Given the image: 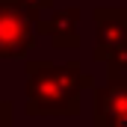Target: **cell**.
Here are the masks:
<instances>
[{"label":"cell","mask_w":127,"mask_h":127,"mask_svg":"<svg viewBox=\"0 0 127 127\" xmlns=\"http://www.w3.org/2000/svg\"><path fill=\"white\" fill-rule=\"evenodd\" d=\"M27 83V112L30 115H77L80 95L95 89V77L80 71L77 59L53 62V59H27L24 65Z\"/></svg>","instance_id":"cell-1"},{"label":"cell","mask_w":127,"mask_h":127,"mask_svg":"<svg viewBox=\"0 0 127 127\" xmlns=\"http://www.w3.org/2000/svg\"><path fill=\"white\" fill-rule=\"evenodd\" d=\"M38 44V15L15 0H0V59H24Z\"/></svg>","instance_id":"cell-2"},{"label":"cell","mask_w":127,"mask_h":127,"mask_svg":"<svg viewBox=\"0 0 127 127\" xmlns=\"http://www.w3.org/2000/svg\"><path fill=\"white\" fill-rule=\"evenodd\" d=\"M92 18H95L92 59L103 62L115 47H121L127 41V6H97Z\"/></svg>","instance_id":"cell-3"},{"label":"cell","mask_w":127,"mask_h":127,"mask_svg":"<svg viewBox=\"0 0 127 127\" xmlns=\"http://www.w3.org/2000/svg\"><path fill=\"white\" fill-rule=\"evenodd\" d=\"M127 112V74L106 77L103 86L92 89V127H112Z\"/></svg>","instance_id":"cell-4"},{"label":"cell","mask_w":127,"mask_h":127,"mask_svg":"<svg viewBox=\"0 0 127 127\" xmlns=\"http://www.w3.org/2000/svg\"><path fill=\"white\" fill-rule=\"evenodd\" d=\"M38 32H44L56 50H77L80 47V9L65 6V9H53L47 18L41 15Z\"/></svg>","instance_id":"cell-5"},{"label":"cell","mask_w":127,"mask_h":127,"mask_svg":"<svg viewBox=\"0 0 127 127\" xmlns=\"http://www.w3.org/2000/svg\"><path fill=\"white\" fill-rule=\"evenodd\" d=\"M103 65H106V77H124L127 74V41L121 47H115V50L103 59Z\"/></svg>","instance_id":"cell-6"},{"label":"cell","mask_w":127,"mask_h":127,"mask_svg":"<svg viewBox=\"0 0 127 127\" xmlns=\"http://www.w3.org/2000/svg\"><path fill=\"white\" fill-rule=\"evenodd\" d=\"M15 3H21V6H24L27 12L38 15V18H41V15H44L47 9H53V0H15Z\"/></svg>","instance_id":"cell-7"},{"label":"cell","mask_w":127,"mask_h":127,"mask_svg":"<svg viewBox=\"0 0 127 127\" xmlns=\"http://www.w3.org/2000/svg\"><path fill=\"white\" fill-rule=\"evenodd\" d=\"M15 124V106H12V100H3L0 95V127H12Z\"/></svg>","instance_id":"cell-8"},{"label":"cell","mask_w":127,"mask_h":127,"mask_svg":"<svg viewBox=\"0 0 127 127\" xmlns=\"http://www.w3.org/2000/svg\"><path fill=\"white\" fill-rule=\"evenodd\" d=\"M112 127H127V112H124V115H121V118H118V121H115Z\"/></svg>","instance_id":"cell-9"}]
</instances>
